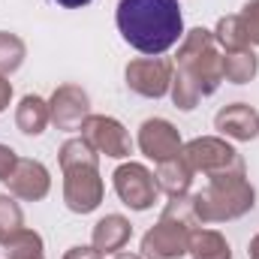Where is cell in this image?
Returning <instances> with one entry per match:
<instances>
[{
	"label": "cell",
	"instance_id": "6da1fadb",
	"mask_svg": "<svg viewBox=\"0 0 259 259\" xmlns=\"http://www.w3.org/2000/svg\"><path fill=\"white\" fill-rule=\"evenodd\" d=\"M115 21L121 36L148 58L166 55L184 36L178 0H118Z\"/></svg>",
	"mask_w": 259,
	"mask_h": 259
},
{
	"label": "cell",
	"instance_id": "7a4b0ae2",
	"mask_svg": "<svg viewBox=\"0 0 259 259\" xmlns=\"http://www.w3.org/2000/svg\"><path fill=\"white\" fill-rule=\"evenodd\" d=\"M175 72L184 75L199 97H211L220 81H223V58L217 55L214 30L193 27L181 36L178 42V58H175Z\"/></svg>",
	"mask_w": 259,
	"mask_h": 259
},
{
	"label": "cell",
	"instance_id": "3957f363",
	"mask_svg": "<svg viewBox=\"0 0 259 259\" xmlns=\"http://www.w3.org/2000/svg\"><path fill=\"white\" fill-rule=\"evenodd\" d=\"M193 214L199 223H223L244 217L256 205V190L244 175H220L211 178L202 193H193Z\"/></svg>",
	"mask_w": 259,
	"mask_h": 259
},
{
	"label": "cell",
	"instance_id": "277c9868",
	"mask_svg": "<svg viewBox=\"0 0 259 259\" xmlns=\"http://www.w3.org/2000/svg\"><path fill=\"white\" fill-rule=\"evenodd\" d=\"M181 154H184V160L190 163L193 172H202V175H208V178L244 175V160H241V154H238L229 142H223V139H217V136H199V139L187 142V145L181 148Z\"/></svg>",
	"mask_w": 259,
	"mask_h": 259
},
{
	"label": "cell",
	"instance_id": "5b68a950",
	"mask_svg": "<svg viewBox=\"0 0 259 259\" xmlns=\"http://www.w3.org/2000/svg\"><path fill=\"white\" fill-rule=\"evenodd\" d=\"M112 184H115V193L118 199L127 205L130 211H148L154 208V202L160 199V184H157V175L142 166V163H124L115 169L112 175Z\"/></svg>",
	"mask_w": 259,
	"mask_h": 259
},
{
	"label": "cell",
	"instance_id": "8992f818",
	"mask_svg": "<svg viewBox=\"0 0 259 259\" xmlns=\"http://www.w3.org/2000/svg\"><path fill=\"white\" fill-rule=\"evenodd\" d=\"M190 235H193V226L160 214V223L151 226L145 232V238H142V256H148V259L187 256L190 253Z\"/></svg>",
	"mask_w": 259,
	"mask_h": 259
},
{
	"label": "cell",
	"instance_id": "52a82bcc",
	"mask_svg": "<svg viewBox=\"0 0 259 259\" xmlns=\"http://www.w3.org/2000/svg\"><path fill=\"white\" fill-rule=\"evenodd\" d=\"M127 88L139 97L148 100H160L169 94L172 88V75H175V64L169 58H136L127 64Z\"/></svg>",
	"mask_w": 259,
	"mask_h": 259
},
{
	"label": "cell",
	"instance_id": "ba28073f",
	"mask_svg": "<svg viewBox=\"0 0 259 259\" xmlns=\"http://www.w3.org/2000/svg\"><path fill=\"white\" fill-rule=\"evenodd\" d=\"M106 184L100 178V166H75L64 169V202L72 214H91L100 208Z\"/></svg>",
	"mask_w": 259,
	"mask_h": 259
},
{
	"label": "cell",
	"instance_id": "9c48e42d",
	"mask_svg": "<svg viewBox=\"0 0 259 259\" xmlns=\"http://www.w3.org/2000/svg\"><path fill=\"white\" fill-rule=\"evenodd\" d=\"M81 139L106 157L124 160L133 154V136L127 133V127L109 115H88V121L81 124Z\"/></svg>",
	"mask_w": 259,
	"mask_h": 259
},
{
	"label": "cell",
	"instance_id": "30bf717a",
	"mask_svg": "<svg viewBox=\"0 0 259 259\" xmlns=\"http://www.w3.org/2000/svg\"><path fill=\"white\" fill-rule=\"evenodd\" d=\"M139 151L154 160V163H163L175 154H181L184 142H181V133L175 124H169L166 118H148L142 127H139V139H136Z\"/></svg>",
	"mask_w": 259,
	"mask_h": 259
},
{
	"label": "cell",
	"instance_id": "8fae6325",
	"mask_svg": "<svg viewBox=\"0 0 259 259\" xmlns=\"http://www.w3.org/2000/svg\"><path fill=\"white\" fill-rule=\"evenodd\" d=\"M49 112H52V124L58 130H81V124L91 115V100L78 84H61L52 100H49Z\"/></svg>",
	"mask_w": 259,
	"mask_h": 259
},
{
	"label": "cell",
	"instance_id": "7c38bea8",
	"mask_svg": "<svg viewBox=\"0 0 259 259\" xmlns=\"http://www.w3.org/2000/svg\"><path fill=\"white\" fill-rule=\"evenodd\" d=\"M9 187V193L15 199H24V202H39L46 199L52 190V175L49 169L39 163V160H27V157H18L15 169L9 172V178L3 181Z\"/></svg>",
	"mask_w": 259,
	"mask_h": 259
},
{
	"label": "cell",
	"instance_id": "4fadbf2b",
	"mask_svg": "<svg viewBox=\"0 0 259 259\" xmlns=\"http://www.w3.org/2000/svg\"><path fill=\"white\" fill-rule=\"evenodd\" d=\"M214 130L235 142H250L259 136V112L247 103H232L214 115Z\"/></svg>",
	"mask_w": 259,
	"mask_h": 259
},
{
	"label": "cell",
	"instance_id": "5bb4252c",
	"mask_svg": "<svg viewBox=\"0 0 259 259\" xmlns=\"http://www.w3.org/2000/svg\"><path fill=\"white\" fill-rule=\"evenodd\" d=\"M130 238H133V226L124 214H106L103 220H97L91 232V241L100 253H121Z\"/></svg>",
	"mask_w": 259,
	"mask_h": 259
},
{
	"label": "cell",
	"instance_id": "9a60e30c",
	"mask_svg": "<svg viewBox=\"0 0 259 259\" xmlns=\"http://www.w3.org/2000/svg\"><path fill=\"white\" fill-rule=\"evenodd\" d=\"M193 169H190V163L184 160V154H175V157H169V160H163V163H157V184H160V190L169 196H187L190 190V184H193Z\"/></svg>",
	"mask_w": 259,
	"mask_h": 259
},
{
	"label": "cell",
	"instance_id": "2e32d148",
	"mask_svg": "<svg viewBox=\"0 0 259 259\" xmlns=\"http://www.w3.org/2000/svg\"><path fill=\"white\" fill-rule=\"evenodd\" d=\"M49 124H52L49 103H46L42 97H36V94L21 97L18 109H15V127L21 130L24 136H42Z\"/></svg>",
	"mask_w": 259,
	"mask_h": 259
},
{
	"label": "cell",
	"instance_id": "e0dca14e",
	"mask_svg": "<svg viewBox=\"0 0 259 259\" xmlns=\"http://www.w3.org/2000/svg\"><path fill=\"white\" fill-rule=\"evenodd\" d=\"M259 72V58L253 49H241V52H226L223 58V78L232 84H247L253 81Z\"/></svg>",
	"mask_w": 259,
	"mask_h": 259
},
{
	"label": "cell",
	"instance_id": "ac0fdd59",
	"mask_svg": "<svg viewBox=\"0 0 259 259\" xmlns=\"http://www.w3.org/2000/svg\"><path fill=\"white\" fill-rule=\"evenodd\" d=\"M190 256L193 259H232V247L217 229H193V235H190Z\"/></svg>",
	"mask_w": 259,
	"mask_h": 259
},
{
	"label": "cell",
	"instance_id": "d6986e66",
	"mask_svg": "<svg viewBox=\"0 0 259 259\" xmlns=\"http://www.w3.org/2000/svg\"><path fill=\"white\" fill-rule=\"evenodd\" d=\"M214 42L223 46L226 52H241V49H250L247 42V33L241 27V18L238 15H223L214 27Z\"/></svg>",
	"mask_w": 259,
	"mask_h": 259
},
{
	"label": "cell",
	"instance_id": "ffe728a7",
	"mask_svg": "<svg viewBox=\"0 0 259 259\" xmlns=\"http://www.w3.org/2000/svg\"><path fill=\"white\" fill-rule=\"evenodd\" d=\"M6 259H46V247L39 232L33 229H21L18 235H12L6 244Z\"/></svg>",
	"mask_w": 259,
	"mask_h": 259
},
{
	"label": "cell",
	"instance_id": "44dd1931",
	"mask_svg": "<svg viewBox=\"0 0 259 259\" xmlns=\"http://www.w3.org/2000/svg\"><path fill=\"white\" fill-rule=\"evenodd\" d=\"M75 166H100V154L84 139H66L61 145V169H75Z\"/></svg>",
	"mask_w": 259,
	"mask_h": 259
},
{
	"label": "cell",
	"instance_id": "7402d4cb",
	"mask_svg": "<svg viewBox=\"0 0 259 259\" xmlns=\"http://www.w3.org/2000/svg\"><path fill=\"white\" fill-rule=\"evenodd\" d=\"M24 55H27L24 39L9 30H0V75H12L24 64Z\"/></svg>",
	"mask_w": 259,
	"mask_h": 259
},
{
	"label": "cell",
	"instance_id": "603a6c76",
	"mask_svg": "<svg viewBox=\"0 0 259 259\" xmlns=\"http://www.w3.org/2000/svg\"><path fill=\"white\" fill-rule=\"evenodd\" d=\"M24 229V214L21 205L15 202V196H0V244H6L12 235H18Z\"/></svg>",
	"mask_w": 259,
	"mask_h": 259
},
{
	"label": "cell",
	"instance_id": "cb8c5ba5",
	"mask_svg": "<svg viewBox=\"0 0 259 259\" xmlns=\"http://www.w3.org/2000/svg\"><path fill=\"white\" fill-rule=\"evenodd\" d=\"M238 18H241V27L247 33V42L250 46H259V0L244 3V9L238 12Z\"/></svg>",
	"mask_w": 259,
	"mask_h": 259
},
{
	"label": "cell",
	"instance_id": "d4e9b609",
	"mask_svg": "<svg viewBox=\"0 0 259 259\" xmlns=\"http://www.w3.org/2000/svg\"><path fill=\"white\" fill-rule=\"evenodd\" d=\"M15 163H18V154L9 145H0V181L9 178V172L15 169Z\"/></svg>",
	"mask_w": 259,
	"mask_h": 259
},
{
	"label": "cell",
	"instance_id": "484cf974",
	"mask_svg": "<svg viewBox=\"0 0 259 259\" xmlns=\"http://www.w3.org/2000/svg\"><path fill=\"white\" fill-rule=\"evenodd\" d=\"M64 259H103V253L91 244V247H84V244H75V247H69L64 253Z\"/></svg>",
	"mask_w": 259,
	"mask_h": 259
},
{
	"label": "cell",
	"instance_id": "4316f807",
	"mask_svg": "<svg viewBox=\"0 0 259 259\" xmlns=\"http://www.w3.org/2000/svg\"><path fill=\"white\" fill-rule=\"evenodd\" d=\"M9 100H12V81L6 75H0V112L9 106Z\"/></svg>",
	"mask_w": 259,
	"mask_h": 259
},
{
	"label": "cell",
	"instance_id": "83f0119b",
	"mask_svg": "<svg viewBox=\"0 0 259 259\" xmlns=\"http://www.w3.org/2000/svg\"><path fill=\"white\" fill-rule=\"evenodd\" d=\"M61 6H66V9H81V6H88L91 0H58Z\"/></svg>",
	"mask_w": 259,
	"mask_h": 259
},
{
	"label": "cell",
	"instance_id": "f1b7e54d",
	"mask_svg": "<svg viewBox=\"0 0 259 259\" xmlns=\"http://www.w3.org/2000/svg\"><path fill=\"white\" fill-rule=\"evenodd\" d=\"M247 256H250V259H259V235L250 241V247H247Z\"/></svg>",
	"mask_w": 259,
	"mask_h": 259
},
{
	"label": "cell",
	"instance_id": "f546056e",
	"mask_svg": "<svg viewBox=\"0 0 259 259\" xmlns=\"http://www.w3.org/2000/svg\"><path fill=\"white\" fill-rule=\"evenodd\" d=\"M115 259H142V256H136V253H115Z\"/></svg>",
	"mask_w": 259,
	"mask_h": 259
}]
</instances>
